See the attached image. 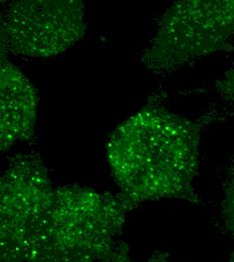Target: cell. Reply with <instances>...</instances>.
I'll return each instance as SVG.
<instances>
[{
  "label": "cell",
  "instance_id": "6da1fadb",
  "mask_svg": "<svg viewBox=\"0 0 234 262\" xmlns=\"http://www.w3.org/2000/svg\"><path fill=\"white\" fill-rule=\"evenodd\" d=\"M107 163L119 196L131 210L139 203L179 199L199 203L200 125L161 106H147L111 135Z\"/></svg>",
  "mask_w": 234,
  "mask_h": 262
},
{
  "label": "cell",
  "instance_id": "7a4b0ae2",
  "mask_svg": "<svg viewBox=\"0 0 234 262\" xmlns=\"http://www.w3.org/2000/svg\"><path fill=\"white\" fill-rule=\"evenodd\" d=\"M129 206L80 186L54 189L31 239L26 262H101L117 245Z\"/></svg>",
  "mask_w": 234,
  "mask_h": 262
},
{
  "label": "cell",
  "instance_id": "3957f363",
  "mask_svg": "<svg viewBox=\"0 0 234 262\" xmlns=\"http://www.w3.org/2000/svg\"><path fill=\"white\" fill-rule=\"evenodd\" d=\"M234 45V0H183L161 17L142 61L169 73Z\"/></svg>",
  "mask_w": 234,
  "mask_h": 262
},
{
  "label": "cell",
  "instance_id": "277c9868",
  "mask_svg": "<svg viewBox=\"0 0 234 262\" xmlns=\"http://www.w3.org/2000/svg\"><path fill=\"white\" fill-rule=\"evenodd\" d=\"M53 191L48 169L36 155L11 158L0 180V261L26 262Z\"/></svg>",
  "mask_w": 234,
  "mask_h": 262
},
{
  "label": "cell",
  "instance_id": "5b68a950",
  "mask_svg": "<svg viewBox=\"0 0 234 262\" xmlns=\"http://www.w3.org/2000/svg\"><path fill=\"white\" fill-rule=\"evenodd\" d=\"M85 30L81 1H15L2 17L1 47L26 56H55L78 41Z\"/></svg>",
  "mask_w": 234,
  "mask_h": 262
},
{
  "label": "cell",
  "instance_id": "8992f818",
  "mask_svg": "<svg viewBox=\"0 0 234 262\" xmlns=\"http://www.w3.org/2000/svg\"><path fill=\"white\" fill-rule=\"evenodd\" d=\"M1 149L34 134L37 111V93L28 78L1 54Z\"/></svg>",
  "mask_w": 234,
  "mask_h": 262
},
{
  "label": "cell",
  "instance_id": "52a82bcc",
  "mask_svg": "<svg viewBox=\"0 0 234 262\" xmlns=\"http://www.w3.org/2000/svg\"><path fill=\"white\" fill-rule=\"evenodd\" d=\"M221 222L224 230L234 238V163L228 172L221 202Z\"/></svg>",
  "mask_w": 234,
  "mask_h": 262
},
{
  "label": "cell",
  "instance_id": "ba28073f",
  "mask_svg": "<svg viewBox=\"0 0 234 262\" xmlns=\"http://www.w3.org/2000/svg\"><path fill=\"white\" fill-rule=\"evenodd\" d=\"M168 253L157 251L151 257L142 262H168ZM101 262H136L131 255L130 246L125 242L119 241L117 245L109 252V254Z\"/></svg>",
  "mask_w": 234,
  "mask_h": 262
},
{
  "label": "cell",
  "instance_id": "9c48e42d",
  "mask_svg": "<svg viewBox=\"0 0 234 262\" xmlns=\"http://www.w3.org/2000/svg\"><path fill=\"white\" fill-rule=\"evenodd\" d=\"M216 90L222 98L234 103V66L216 82Z\"/></svg>",
  "mask_w": 234,
  "mask_h": 262
},
{
  "label": "cell",
  "instance_id": "30bf717a",
  "mask_svg": "<svg viewBox=\"0 0 234 262\" xmlns=\"http://www.w3.org/2000/svg\"><path fill=\"white\" fill-rule=\"evenodd\" d=\"M228 262H234V252L230 255V258H229V261Z\"/></svg>",
  "mask_w": 234,
  "mask_h": 262
}]
</instances>
